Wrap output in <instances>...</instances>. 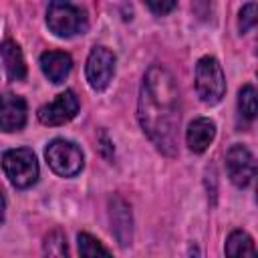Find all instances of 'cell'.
I'll use <instances>...</instances> for the list:
<instances>
[{
    "instance_id": "1",
    "label": "cell",
    "mask_w": 258,
    "mask_h": 258,
    "mask_svg": "<svg viewBox=\"0 0 258 258\" xmlns=\"http://www.w3.org/2000/svg\"><path fill=\"white\" fill-rule=\"evenodd\" d=\"M139 123L147 137L165 155L177 153V133H179V93L173 75L161 67L153 64L141 85L139 93Z\"/></svg>"
},
{
    "instance_id": "2",
    "label": "cell",
    "mask_w": 258,
    "mask_h": 258,
    "mask_svg": "<svg viewBox=\"0 0 258 258\" xmlns=\"http://www.w3.org/2000/svg\"><path fill=\"white\" fill-rule=\"evenodd\" d=\"M46 24L56 36H75L87 30L85 12L69 0H52L46 10Z\"/></svg>"
},
{
    "instance_id": "3",
    "label": "cell",
    "mask_w": 258,
    "mask_h": 258,
    "mask_svg": "<svg viewBox=\"0 0 258 258\" xmlns=\"http://www.w3.org/2000/svg\"><path fill=\"white\" fill-rule=\"evenodd\" d=\"M196 91L206 105H216L226 93V79L214 56H202L196 64Z\"/></svg>"
},
{
    "instance_id": "4",
    "label": "cell",
    "mask_w": 258,
    "mask_h": 258,
    "mask_svg": "<svg viewBox=\"0 0 258 258\" xmlns=\"http://www.w3.org/2000/svg\"><path fill=\"white\" fill-rule=\"evenodd\" d=\"M2 167L10 183L18 189H26L38 179V161L32 149L20 147L6 151L2 157Z\"/></svg>"
},
{
    "instance_id": "5",
    "label": "cell",
    "mask_w": 258,
    "mask_h": 258,
    "mask_svg": "<svg viewBox=\"0 0 258 258\" xmlns=\"http://www.w3.org/2000/svg\"><path fill=\"white\" fill-rule=\"evenodd\" d=\"M46 161L50 165V169L56 175L62 177H73L83 169V151L67 139H54L48 143L46 151Z\"/></svg>"
},
{
    "instance_id": "6",
    "label": "cell",
    "mask_w": 258,
    "mask_h": 258,
    "mask_svg": "<svg viewBox=\"0 0 258 258\" xmlns=\"http://www.w3.org/2000/svg\"><path fill=\"white\" fill-rule=\"evenodd\" d=\"M87 81L91 89L103 91L109 87L115 73V54L105 46H95L87 58Z\"/></svg>"
},
{
    "instance_id": "7",
    "label": "cell",
    "mask_w": 258,
    "mask_h": 258,
    "mask_svg": "<svg viewBox=\"0 0 258 258\" xmlns=\"http://www.w3.org/2000/svg\"><path fill=\"white\" fill-rule=\"evenodd\" d=\"M226 169H228V175H230L234 185L246 187L252 181L254 173H256L254 155L250 153V149L246 145L234 143L226 151Z\"/></svg>"
},
{
    "instance_id": "8",
    "label": "cell",
    "mask_w": 258,
    "mask_h": 258,
    "mask_svg": "<svg viewBox=\"0 0 258 258\" xmlns=\"http://www.w3.org/2000/svg\"><path fill=\"white\" fill-rule=\"evenodd\" d=\"M79 113V99L77 95L69 89L60 95H56L54 101L42 105L38 109V119L44 125H64Z\"/></svg>"
},
{
    "instance_id": "9",
    "label": "cell",
    "mask_w": 258,
    "mask_h": 258,
    "mask_svg": "<svg viewBox=\"0 0 258 258\" xmlns=\"http://www.w3.org/2000/svg\"><path fill=\"white\" fill-rule=\"evenodd\" d=\"M26 123V101L18 95H0V131H20Z\"/></svg>"
},
{
    "instance_id": "10",
    "label": "cell",
    "mask_w": 258,
    "mask_h": 258,
    "mask_svg": "<svg viewBox=\"0 0 258 258\" xmlns=\"http://www.w3.org/2000/svg\"><path fill=\"white\" fill-rule=\"evenodd\" d=\"M109 218H111V230L121 246L131 244V212L129 206L121 198L109 200Z\"/></svg>"
},
{
    "instance_id": "11",
    "label": "cell",
    "mask_w": 258,
    "mask_h": 258,
    "mask_svg": "<svg viewBox=\"0 0 258 258\" xmlns=\"http://www.w3.org/2000/svg\"><path fill=\"white\" fill-rule=\"evenodd\" d=\"M216 137V123L208 117H200V119H194L185 131V141H187V147L194 151V153H202L208 149V145L214 141Z\"/></svg>"
},
{
    "instance_id": "12",
    "label": "cell",
    "mask_w": 258,
    "mask_h": 258,
    "mask_svg": "<svg viewBox=\"0 0 258 258\" xmlns=\"http://www.w3.org/2000/svg\"><path fill=\"white\" fill-rule=\"evenodd\" d=\"M40 69L48 77V81H52V83L58 85V83H62L69 77V73L73 69V58L67 52L48 50V52H42L40 54Z\"/></svg>"
},
{
    "instance_id": "13",
    "label": "cell",
    "mask_w": 258,
    "mask_h": 258,
    "mask_svg": "<svg viewBox=\"0 0 258 258\" xmlns=\"http://www.w3.org/2000/svg\"><path fill=\"white\" fill-rule=\"evenodd\" d=\"M0 60L10 81H22L26 77V64L20 46L14 40H4L0 46Z\"/></svg>"
},
{
    "instance_id": "14",
    "label": "cell",
    "mask_w": 258,
    "mask_h": 258,
    "mask_svg": "<svg viewBox=\"0 0 258 258\" xmlns=\"http://www.w3.org/2000/svg\"><path fill=\"white\" fill-rule=\"evenodd\" d=\"M226 254L228 256H254L256 254L254 240L246 232L236 230L226 240Z\"/></svg>"
},
{
    "instance_id": "15",
    "label": "cell",
    "mask_w": 258,
    "mask_h": 258,
    "mask_svg": "<svg viewBox=\"0 0 258 258\" xmlns=\"http://www.w3.org/2000/svg\"><path fill=\"white\" fill-rule=\"evenodd\" d=\"M238 111L240 117L252 121L256 117V89L252 85H244L238 93Z\"/></svg>"
},
{
    "instance_id": "16",
    "label": "cell",
    "mask_w": 258,
    "mask_h": 258,
    "mask_svg": "<svg viewBox=\"0 0 258 258\" xmlns=\"http://www.w3.org/2000/svg\"><path fill=\"white\" fill-rule=\"evenodd\" d=\"M79 254L81 256H87V258H91V256H97V254H103V256H109L111 252L97 240V238H93L91 234H87V232H83V234H79Z\"/></svg>"
},
{
    "instance_id": "17",
    "label": "cell",
    "mask_w": 258,
    "mask_h": 258,
    "mask_svg": "<svg viewBox=\"0 0 258 258\" xmlns=\"http://www.w3.org/2000/svg\"><path fill=\"white\" fill-rule=\"evenodd\" d=\"M44 252L50 254V256H64L69 250H67V238L62 232L54 230L46 236L44 240Z\"/></svg>"
},
{
    "instance_id": "18",
    "label": "cell",
    "mask_w": 258,
    "mask_h": 258,
    "mask_svg": "<svg viewBox=\"0 0 258 258\" xmlns=\"http://www.w3.org/2000/svg\"><path fill=\"white\" fill-rule=\"evenodd\" d=\"M258 14H256V4L254 2H248L246 6H242V10H240V18H238V28H240V32L244 34V32H248L250 28H254V24H256V18Z\"/></svg>"
},
{
    "instance_id": "19",
    "label": "cell",
    "mask_w": 258,
    "mask_h": 258,
    "mask_svg": "<svg viewBox=\"0 0 258 258\" xmlns=\"http://www.w3.org/2000/svg\"><path fill=\"white\" fill-rule=\"evenodd\" d=\"M143 2L149 6V10L153 14H159V16L171 12L175 8V4H177V0H143Z\"/></svg>"
},
{
    "instance_id": "20",
    "label": "cell",
    "mask_w": 258,
    "mask_h": 258,
    "mask_svg": "<svg viewBox=\"0 0 258 258\" xmlns=\"http://www.w3.org/2000/svg\"><path fill=\"white\" fill-rule=\"evenodd\" d=\"M191 8L202 20H206L212 12V0H191Z\"/></svg>"
},
{
    "instance_id": "21",
    "label": "cell",
    "mask_w": 258,
    "mask_h": 258,
    "mask_svg": "<svg viewBox=\"0 0 258 258\" xmlns=\"http://www.w3.org/2000/svg\"><path fill=\"white\" fill-rule=\"evenodd\" d=\"M4 191H2V185H0V226H2V222H4Z\"/></svg>"
}]
</instances>
